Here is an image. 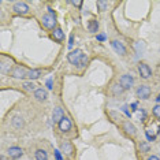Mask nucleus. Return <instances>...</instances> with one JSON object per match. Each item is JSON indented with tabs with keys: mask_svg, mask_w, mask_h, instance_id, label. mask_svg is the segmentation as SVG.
I'll use <instances>...</instances> for the list:
<instances>
[{
	"mask_svg": "<svg viewBox=\"0 0 160 160\" xmlns=\"http://www.w3.org/2000/svg\"><path fill=\"white\" fill-rule=\"evenodd\" d=\"M52 38L53 40H56L58 42H62L64 40V32L60 28H56L55 30L52 32Z\"/></svg>",
	"mask_w": 160,
	"mask_h": 160,
	"instance_id": "obj_15",
	"label": "nucleus"
},
{
	"mask_svg": "<svg viewBox=\"0 0 160 160\" xmlns=\"http://www.w3.org/2000/svg\"><path fill=\"white\" fill-rule=\"evenodd\" d=\"M53 156H55L56 160H63V158H62V151H53Z\"/></svg>",
	"mask_w": 160,
	"mask_h": 160,
	"instance_id": "obj_29",
	"label": "nucleus"
},
{
	"mask_svg": "<svg viewBox=\"0 0 160 160\" xmlns=\"http://www.w3.org/2000/svg\"><path fill=\"white\" fill-rule=\"evenodd\" d=\"M60 149H62V152L67 156H71L72 152H74V147H72V144L70 142V141H64V142H62Z\"/></svg>",
	"mask_w": 160,
	"mask_h": 160,
	"instance_id": "obj_12",
	"label": "nucleus"
},
{
	"mask_svg": "<svg viewBox=\"0 0 160 160\" xmlns=\"http://www.w3.org/2000/svg\"><path fill=\"white\" fill-rule=\"evenodd\" d=\"M88 62H89V58L86 56V55H83L82 56V59H81V62H79V64H78V68H83V67H86V64H88Z\"/></svg>",
	"mask_w": 160,
	"mask_h": 160,
	"instance_id": "obj_26",
	"label": "nucleus"
},
{
	"mask_svg": "<svg viewBox=\"0 0 160 160\" xmlns=\"http://www.w3.org/2000/svg\"><path fill=\"white\" fill-rule=\"evenodd\" d=\"M34 158L36 160H48V152L45 149H37L34 152Z\"/></svg>",
	"mask_w": 160,
	"mask_h": 160,
	"instance_id": "obj_17",
	"label": "nucleus"
},
{
	"mask_svg": "<svg viewBox=\"0 0 160 160\" xmlns=\"http://www.w3.org/2000/svg\"><path fill=\"white\" fill-rule=\"evenodd\" d=\"M34 97L38 101H45L48 99V92L42 88H37V90H34Z\"/></svg>",
	"mask_w": 160,
	"mask_h": 160,
	"instance_id": "obj_14",
	"label": "nucleus"
},
{
	"mask_svg": "<svg viewBox=\"0 0 160 160\" xmlns=\"http://www.w3.org/2000/svg\"><path fill=\"white\" fill-rule=\"evenodd\" d=\"M42 74L41 70H37V68H32V70H29L28 72V78L30 79V81H33V79H37L40 78V75Z\"/></svg>",
	"mask_w": 160,
	"mask_h": 160,
	"instance_id": "obj_19",
	"label": "nucleus"
},
{
	"mask_svg": "<svg viewBox=\"0 0 160 160\" xmlns=\"http://www.w3.org/2000/svg\"><path fill=\"white\" fill-rule=\"evenodd\" d=\"M71 4L74 6V7H78V8H81L82 4H83V2H82V0H72Z\"/></svg>",
	"mask_w": 160,
	"mask_h": 160,
	"instance_id": "obj_28",
	"label": "nucleus"
},
{
	"mask_svg": "<svg viewBox=\"0 0 160 160\" xmlns=\"http://www.w3.org/2000/svg\"><path fill=\"white\" fill-rule=\"evenodd\" d=\"M96 6H97V8H99V11H101V12H104V11H107L108 10V3L104 2V0H99V2H96Z\"/></svg>",
	"mask_w": 160,
	"mask_h": 160,
	"instance_id": "obj_23",
	"label": "nucleus"
},
{
	"mask_svg": "<svg viewBox=\"0 0 160 160\" xmlns=\"http://www.w3.org/2000/svg\"><path fill=\"white\" fill-rule=\"evenodd\" d=\"M63 118H64V112H63V110H62L60 107L53 108V112H52V121L55 122V123H59Z\"/></svg>",
	"mask_w": 160,
	"mask_h": 160,
	"instance_id": "obj_13",
	"label": "nucleus"
},
{
	"mask_svg": "<svg viewBox=\"0 0 160 160\" xmlns=\"http://www.w3.org/2000/svg\"><path fill=\"white\" fill-rule=\"evenodd\" d=\"M158 134H159V136H160V126H159V130H158Z\"/></svg>",
	"mask_w": 160,
	"mask_h": 160,
	"instance_id": "obj_35",
	"label": "nucleus"
},
{
	"mask_svg": "<svg viewBox=\"0 0 160 160\" xmlns=\"http://www.w3.org/2000/svg\"><path fill=\"white\" fill-rule=\"evenodd\" d=\"M58 126H59V130L60 132H63V133H66V132H70L71 130V127H72V123L70 121V118H67V116H64L62 121L58 123Z\"/></svg>",
	"mask_w": 160,
	"mask_h": 160,
	"instance_id": "obj_11",
	"label": "nucleus"
},
{
	"mask_svg": "<svg viewBox=\"0 0 160 160\" xmlns=\"http://www.w3.org/2000/svg\"><path fill=\"white\" fill-rule=\"evenodd\" d=\"M11 67H12V62L11 60H8V62H6V59L2 60V66H0V68H2V74H7V72H10Z\"/></svg>",
	"mask_w": 160,
	"mask_h": 160,
	"instance_id": "obj_18",
	"label": "nucleus"
},
{
	"mask_svg": "<svg viewBox=\"0 0 160 160\" xmlns=\"http://www.w3.org/2000/svg\"><path fill=\"white\" fill-rule=\"evenodd\" d=\"M28 72H29V68H26L25 66H15L14 70L11 71V77L18 79L28 78Z\"/></svg>",
	"mask_w": 160,
	"mask_h": 160,
	"instance_id": "obj_3",
	"label": "nucleus"
},
{
	"mask_svg": "<svg viewBox=\"0 0 160 160\" xmlns=\"http://www.w3.org/2000/svg\"><path fill=\"white\" fill-rule=\"evenodd\" d=\"M158 101H159V103H160V94H159V97H158Z\"/></svg>",
	"mask_w": 160,
	"mask_h": 160,
	"instance_id": "obj_36",
	"label": "nucleus"
},
{
	"mask_svg": "<svg viewBox=\"0 0 160 160\" xmlns=\"http://www.w3.org/2000/svg\"><path fill=\"white\" fill-rule=\"evenodd\" d=\"M47 86H48V89H52L53 86H52V79H48V81H47Z\"/></svg>",
	"mask_w": 160,
	"mask_h": 160,
	"instance_id": "obj_31",
	"label": "nucleus"
},
{
	"mask_svg": "<svg viewBox=\"0 0 160 160\" xmlns=\"http://www.w3.org/2000/svg\"><path fill=\"white\" fill-rule=\"evenodd\" d=\"M83 56L82 51L81 49H74V51H70V52L67 53V60L70 62L71 64H74V66H78L79 62H81Z\"/></svg>",
	"mask_w": 160,
	"mask_h": 160,
	"instance_id": "obj_2",
	"label": "nucleus"
},
{
	"mask_svg": "<svg viewBox=\"0 0 160 160\" xmlns=\"http://www.w3.org/2000/svg\"><path fill=\"white\" fill-rule=\"evenodd\" d=\"M97 40H100V41H104V40H105V34H97Z\"/></svg>",
	"mask_w": 160,
	"mask_h": 160,
	"instance_id": "obj_32",
	"label": "nucleus"
},
{
	"mask_svg": "<svg viewBox=\"0 0 160 160\" xmlns=\"http://www.w3.org/2000/svg\"><path fill=\"white\" fill-rule=\"evenodd\" d=\"M7 156L11 160H18L23 156V149L19 147H10L7 149Z\"/></svg>",
	"mask_w": 160,
	"mask_h": 160,
	"instance_id": "obj_4",
	"label": "nucleus"
},
{
	"mask_svg": "<svg viewBox=\"0 0 160 160\" xmlns=\"http://www.w3.org/2000/svg\"><path fill=\"white\" fill-rule=\"evenodd\" d=\"M138 72H140L141 78H144V79H149L151 78V75H152V70H151V67H149L147 63H140L138 64Z\"/></svg>",
	"mask_w": 160,
	"mask_h": 160,
	"instance_id": "obj_9",
	"label": "nucleus"
},
{
	"mask_svg": "<svg viewBox=\"0 0 160 160\" xmlns=\"http://www.w3.org/2000/svg\"><path fill=\"white\" fill-rule=\"evenodd\" d=\"M111 47H112V49L118 53V55H121V56L126 55V47L123 45L122 41H119V40H112V41H111Z\"/></svg>",
	"mask_w": 160,
	"mask_h": 160,
	"instance_id": "obj_8",
	"label": "nucleus"
},
{
	"mask_svg": "<svg viewBox=\"0 0 160 160\" xmlns=\"http://www.w3.org/2000/svg\"><path fill=\"white\" fill-rule=\"evenodd\" d=\"M145 136H147L148 141H155V140H156V134H153L149 129L145 130Z\"/></svg>",
	"mask_w": 160,
	"mask_h": 160,
	"instance_id": "obj_27",
	"label": "nucleus"
},
{
	"mask_svg": "<svg viewBox=\"0 0 160 160\" xmlns=\"http://www.w3.org/2000/svg\"><path fill=\"white\" fill-rule=\"evenodd\" d=\"M41 25L48 30H55L56 29V15L51 8H48V14L42 15L41 18Z\"/></svg>",
	"mask_w": 160,
	"mask_h": 160,
	"instance_id": "obj_1",
	"label": "nucleus"
},
{
	"mask_svg": "<svg viewBox=\"0 0 160 160\" xmlns=\"http://www.w3.org/2000/svg\"><path fill=\"white\" fill-rule=\"evenodd\" d=\"M88 29L90 33H97V30H99V22L94 19H90L88 22Z\"/></svg>",
	"mask_w": 160,
	"mask_h": 160,
	"instance_id": "obj_21",
	"label": "nucleus"
},
{
	"mask_svg": "<svg viewBox=\"0 0 160 160\" xmlns=\"http://www.w3.org/2000/svg\"><path fill=\"white\" fill-rule=\"evenodd\" d=\"M22 88L25 90H28V92H32V90H37V88H36V85H34V82H32V81H28V82H23L22 83Z\"/></svg>",
	"mask_w": 160,
	"mask_h": 160,
	"instance_id": "obj_22",
	"label": "nucleus"
},
{
	"mask_svg": "<svg viewBox=\"0 0 160 160\" xmlns=\"http://www.w3.org/2000/svg\"><path fill=\"white\" fill-rule=\"evenodd\" d=\"M147 160H160V159H159L156 155H151V156H148V159H147Z\"/></svg>",
	"mask_w": 160,
	"mask_h": 160,
	"instance_id": "obj_30",
	"label": "nucleus"
},
{
	"mask_svg": "<svg viewBox=\"0 0 160 160\" xmlns=\"http://www.w3.org/2000/svg\"><path fill=\"white\" fill-rule=\"evenodd\" d=\"M152 114H153V116L158 119V121H160V104L155 105L153 110H152Z\"/></svg>",
	"mask_w": 160,
	"mask_h": 160,
	"instance_id": "obj_25",
	"label": "nucleus"
},
{
	"mask_svg": "<svg viewBox=\"0 0 160 160\" xmlns=\"http://www.w3.org/2000/svg\"><path fill=\"white\" fill-rule=\"evenodd\" d=\"M72 42H74V36H70V42H68V47H72Z\"/></svg>",
	"mask_w": 160,
	"mask_h": 160,
	"instance_id": "obj_33",
	"label": "nucleus"
},
{
	"mask_svg": "<svg viewBox=\"0 0 160 160\" xmlns=\"http://www.w3.org/2000/svg\"><path fill=\"white\" fill-rule=\"evenodd\" d=\"M136 94L138 99L147 100V99H149V96H151V88H149L148 85H140L136 90Z\"/></svg>",
	"mask_w": 160,
	"mask_h": 160,
	"instance_id": "obj_5",
	"label": "nucleus"
},
{
	"mask_svg": "<svg viewBox=\"0 0 160 160\" xmlns=\"http://www.w3.org/2000/svg\"><path fill=\"white\" fill-rule=\"evenodd\" d=\"M111 92L114 96H121V94L125 92V89L121 86V83H115V85L111 86Z\"/></svg>",
	"mask_w": 160,
	"mask_h": 160,
	"instance_id": "obj_20",
	"label": "nucleus"
},
{
	"mask_svg": "<svg viewBox=\"0 0 160 160\" xmlns=\"http://www.w3.org/2000/svg\"><path fill=\"white\" fill-rule=\"evenodd\" d=\"M138 148H140V152H142V153H145V152H149V149H151L149 144L145 142V141H141L140 145H138Z\"/></svg>",
	"mask_w": 160,
	"mask_h": 160,
	"instance_id": "obj_24",
	"label": "nucleus"
},
{
	"mask_svg": "<svg viewBox=\"0 0 160 160\" xmlns=\"http://www.w3.org/2000/svg\"><path fill=\"white\" fill-rule=\"evenodd\" d=\"M137 105H138V103H132V110L133 111H137Z\"/></svg>",
	"mask_w": 160,
	"mask_h": 160,
	"instance_id": "obj_34",
	"label": "nucleus"
},
{
	"mask_svg": "<svg viewBox=\"0 0 160 160\" xmlns=\"http://www.w3.org/2000/svg\"><path fill=\"white\" fill-rule=\"evenodd\" d=\"M122 129L125 130V133L127 134V136H130V137H134V136L137 134L136 126H134L130 121H123V123H122Z\"/></svg>",
	"mask_w": 160,
	"mask_h": 160,
	"instance_id": "obj_10",
	"label": "nucleus"
},
{
	"mask_svg": "<svg viewBox=\"0 0 160 160\" xmlns=\"http://www.w3.org/2000/svg\"><path fill=\"white\" fill-rule=\"evenodd\" d=\"M119 83H121V86L123 89L127 90V89H130L134 85V78L130 74H123L122 77L119 78Z\"/></svg>",
	"mask_w": 160,
	"mask_h": 160,
	"instance_id": "obj_6",
	"label": "nucleus"
},
{
	"mask_svg": "<svg viewBox=\"0 0 160 160\" xmlns=\"http://www.w3.org/2000/svg\"><path fill=\"white\" fill-rule=\"evenodd\" d=\"M12 10L15 14H19V15H25V14L29 12V6L25 2H17L14 3Z\"/></svg>",
	"mask_w": 160,
	"mask_h": 160,
	"instance_id": "obj_7",
	"label": "nucleus"
},
{
	"mask_svg": "<svg viewBox=\"0 0 160 160\" xmlns=\"http://www.w3.org/2000/svg\"><path fill=\"white\" fill-rule=\"evenodd\" d=\"M11 125L15 127V129H21V127L25 126V121L22 119V116L17 115V116H14V118L11 119Z\"/></svg>",
	"mask_w": 160,
	"mask_h": 160,
	"instance_id": "obj_16",
	"label": "nucleus"
}]
</instances>
